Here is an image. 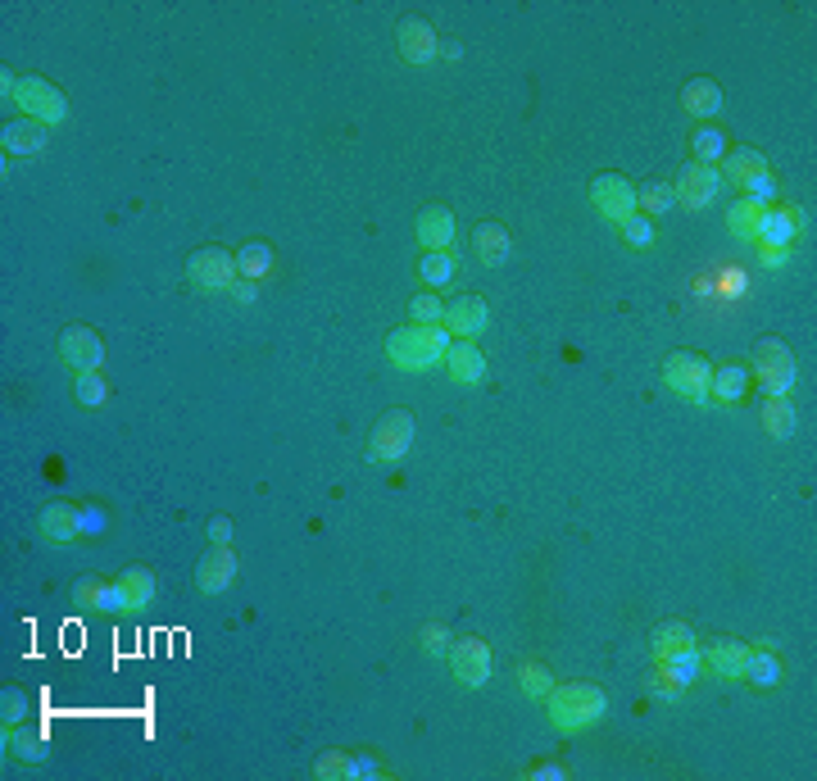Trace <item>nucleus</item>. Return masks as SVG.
<instances>
[{
  "instance_id": "nucleus-39",
  "label": "nucleus",
  "mask_w": 817,
  "mask_h": 781,
  "mask_svg": "<svg viewBox=\"0 0 817 781\" xmlns=\"http://www.w3.org/2000/svg\"><path fill=\"white\" fill-rule=\"evenodd\" d=\"M618 228H622V237H627V246H636V250L654 246V223H650V218H645V214H640V209H636V214H631V218H622Z\"/></svg>"
},
{
  "instance_id": "nucleus-7",
  "label": "nucleus",
  "mask_w": 817,
  "mask_h": 781,
  "mask_svg": "<svg viewBox=\"0 0 817 781\" xmlns=\"http://www.w3.org/2000/svg\"><path fill=\"white\" fill-rule=\"evenodd\" d=\"M187 277L200 291H232V282L241 277L237 255H227L223 246H200L196 255L187 259Z\"/></svg>"
},
{
  "instance_id": "nucleus-16",
  "label": "nucleus",
  "mask_w": 817,
  "mask_h": 781,
  "mask_svg": "<svg viewBox=\"0 0 817 781\" xmlns=\"http://www.w3.org/2000/svg\"><path fill=\"white\" fill-rule=\"evenodd\" d=\"M445 373H450V382L473 386L486 377V355L473 346V341H454V346L445 350Z\"/></svg>"
},
{
  "instance_id": "nucleus-13",
  "label": "nucleus",
  "mask_w": 817,
  "mask_h": 781,
  "mask_svg": "<svg viewBox=\"0 0 817 781\" xmlns=\"http://www.w3.org/2000/svg\"><path fill=\"white\" fill-rule=\"evenodd\" d=\"M395 46H400V55L409 64H418V69H427V64L441 55L436 28L427 19H400V28H395Z\"/></svg>"
},
{
  "instance_id": "nucleus-4",
  "label": "nucleus",
  "mask_w": 817,
  "mask_h": 781,
  "mask_svg": "<svg viewBox=\"0 0 817 781\" xmlns=\"http://www.w3.org/2000/svg\"><path fill=\"white\" fill-rule=\"evenodd\" d=\"M663 382H668V391H677L681 400H690V405L713 400L709 396L713 364L704 355H695V350H677V355H668V364H663Z\"/></svg>"
},
{
  "instance_id": "nucleus-5",
  "label": "nucleus",
  "mask_w": 817,
  "mask_h": 781,
  "mask_svg": "<svg viewBox=\"0 0 817 781\" xmlns=\"http://www.w3.org/2000/svg\"><path fill=\"white\" fill-rule=\"evenodd\" d=\"M754 377L768 396H786L790 386H795V355L786 350V341H777V337L758 341L754 346Z\"/></svg>"
},
{
  "instance_id": "nucleus-22",
  "label": "nucleus",
  "mask_w": 817,
  "mask_h": 781,
  "mask_svg": "<svg viewBox=\"0 0 817 781\" xmlns=\"http://www.w3.org/2000/svg\"><path fill=\"white\" fill-rule=\"evenodd\" d=\"M704 659H709V668L718 677H745L749 645L745 641H713L709 650H704Z\"/></svg>"
},
{
  "instance_id": "nucleus-19",
  "label": "nucleus",
  "mask_w": 817,
  "mask_h": 781,
  "mask_svg": "<svg viewBox=\"0 0 817 781\" xmlns=\"http://www.w3.org/2000/svg\"><path fill=\"white\" fill-rule=\"evenodd\" d=\"M46 123H32V119H19V123H5V132H0V146H5V155H41L46 150Z\"/></svg>"
},
{
  "instance_id": "nucleus-49",
  "label": "nucleus",
  "mask_w": 817,
  "mask_h": 781,
  "mask_svg": "<svg viewBox=\"0 0 817 781\" xmlns=\"http://www.w3.org/2000/svg\"><path fill=\"white\" fill-rule=\"evenodd\" d=\"M563 777H568L563 763H541V768H532V781H563Z\"/></svg>"
},
{
  "instance_id": "nucleus-14",
  "label": "nucleus",
  "mask_w": 817,
  "mask_h": 781,
  "mask_svg": "<svg viewBox=\"0 0 817 781\" xmlns=\"http://www.w3.org/2000/svg\"><path fill=\"white\" fill-rule=\"evenodd\" d=\"M237 554H232V545H214V550L200 559V568H196V582H200V591L205 595H223L227 586L237 582Z\"/></svg>"
},
{
  "instance_id": "nucleus-12",
  "label": "nucleus",
  "mask_w": 817,
  "mask_h": 781,
  "mask_svg": "<svg viewBox=\"0 0 817 781\" xmlns=\"http://www.w3.org/2000/svg\"><path fill=\"white\" fill-rule=\"evenodd\" d=\"M491 327V305L482 296H459L445 305V332L459 341H473Z\"/></svg>"
},
{
  "instance_id": "nucleus-9",
  "label": "nucleus",
  "mask_w": 817,
  "mask_h": 781,
  "mask_svg": "<svg viewBox=\"0 0 817 781\" xmlns=\"http://www.w3.org/2000/svg\"><path fill=\"white\" fill-rule=\"evenodd\" d=\"M450 673L463 686H486L491 682V645L482 636H463L450 645Z\"/></svg>"
},
{
  "instance_id": "nucleus-10",
  "label": "nucleus",
  "mask_w": 817,
  "mask_h": 781,
  "mask_svg": "<svg viewBox=\"0 0 817 781\" xmlns=\"http://www.w3.org/2000/svg\"><path fill=\"white\" fill-rule=\"evenodd\" d=\"M60 355L64 364L73 368V373H100V364H105V341H100L96 327H64V337H60Z\"/></svg>"
},
{
  "instance_id": "nucleus-8",
  "label": "nucleus",
  "mask_w": 817,
  "mask_h": 781,
  "mask_svg": "<svg viewBox=\"0 0 817 781\" xmlns=\"http://www.w3.org/2000/svg\"><path fill=\"white\" fill-rule=\"evenodd\" d=\"M718 191H722V173L713 164H686L677 187H672V200L681 209H709L718 200Z\"/></svg>"
},
{
  "instance_id": "nucleus-45",
  "label": "nucleus",
  "mask_w": 817,
  "mask_h": 781,
  "mask_svg": "<svg viewBox=\"0 0 817 781\" xmlns=\"http://www.w3.org/2000/svg\"><path fill=\"white\" fill-rule=\"evenodd\" d=\"M450 632H445V627L441 623H427L423 627V650L427 654H432V659H445V654H450Z\"/></svg>"
},
{
  "instance_id": "nucleus-25",
  "label": "nucleus",
  "mask_w": 817,
  "mask_h": 781,
  "mask_svg": "<svg viewBox=\"0 0 817 781\" xmlns=\"http://www.w3.org/2000/svg\"><path fill=\"white\" fill-rule=\"evenodd\" d=\"M795 232L799 223L790 209H763V218H758V241H768V246H790Z\"/></svg>"
},
{
  "instance_id": "nucleus-21",
  "label": "nucleus",
  "mask_w": 817,
  "mask_h": 781,
  "mask_svg": "<svg viewBox=\"0 0 817 781\" xmlns=\"http://www.w3.org/2000/svg\"><path fill=\"white\" fill-rule=\"evenodd\" d=\"M509 232L500 228V223H477V232H473V255H477V264H486V268H500L504 259H509Z\"/></svg>"
},
{
  "instance_id": "nucleus-2",
  "label": "nucleus",
  "mask_w": 817,
  "mask_h": 781,
  "mask_svg": "<svg viewBox=\"0 0 817 781\" xmlns=\"http://www.w3.org/2000/svg\"><path fill=\"white\" fill-rule=\"evenodd\" d=\"M550 722L559 732H581V727H595V722L609 713V695L595 682H563L550 695Z\"/></svg>"
},
{
  "instance_id": "nucleus-47",
  "label": "nucleus",
  "mask_w": 817,
  "mask_h": 781,
  "mask_svg": "<svg viewBox=\"0 0 817 781\" xmlns=\"http://www.w3.org/2000/svg\"><path fill=\"white\" fill-rule=\"evenodd\" d=\"M232 296H237V305H255V300H259V282L237 277V282H232Z\"/></svg>"
},
{
  "instance_id": "nucleus-18",
  "label": "nucleus",
  "mask_w": 817,
  "mask_h": 781,
  "mask_svg": "<svg viewBox=\"0 0 817 781\" xmlns=\"http://www.w3.org/2000/svg\"><path fill=\"white\" fill-rule=\"evenodd\" d=\"M418 246H427V250L454 246V214L445 205H427L423 214H418Z\"/></svg>"
},
{
  "instance_id": "nucleus-6",
  "label": "nucleus",
  "mask_w": 817,
  "mask_h": 781,
  "mask_svg": "<svg viewBox=\"0 0 817 781\" xmlns=\"http://www.w3.org/2000/svg\"><path fill=\"white\" fill-rule=\"evenodd\" d=\"M14 105H19L32 123H46V128H55V123L69 119V100H64V91L55 87V82H46V78H19V96H14Z\"/></svg>"
},
{
  "instance_id": "nucleus-36",
  "label": "nucleus",
  "mask_w": 817,
  "mask_h": 781,
  "mask_svg": "<svg viewBox=\"0 0 817 781\" xmlns=\"http://www.w3.org/2000/svg\"><path fill=\"white\" fill-rule=\"evenodd\" d=\"M409 318H414L418 327H436V323H445V305H441V296H436V291H418V296L409 300Z\"/></svg>"
},
{
  "instance_id": "nucleus-23",
  "label": "nucleus",
  "mask_w": 817,
  "mask_h": 781,
  "mask_svg": "<svg viewBox=\"0 0 817 781\" xmlns=\"http://www.w3.org/2000/svg\"><path fill=\"white\" fill-rule=\"evenodd\" d=\"M722 178H731V182H740V187H745V182H754L758 178V173H768V159H763V155H758V150H749V146H740V150H727V155H722Z\"/></svg>"
},
{
  "instance_id": "nucleus-28",
  "label": "nucleus",
  "mask_w": 817,
  "mask_h": 781,
  "mask_svg": "<svg viewBox=\"0 0 817 781\" xmlns=\"http://www.w3.org/2000/svg\"><path fill=\"white\" fill-rule=\"evenodd\" d=\"M745 682L763 686V691H772V686H781V659L772 650H754L749 645V659H745Z\"/></svg>"
},
{
  "instance_id": "nucleus-34",
  "label": "nucleus",
  "mask_w": 817,
  "mask_h": 781,
  "mask_svg": "<svg viewBox=\"0 0 817 781\" xmlns=\"http://www.w3.org/2000/svg\"><path fill=\"white\" fill-rule=\"evenodd\" d=\"M418 277H423L427 287H445L454 277V255L450 250H427L423 264H418Z\"/></svg>"
},
{
  "instance_id": "nucleus-11",
  "label": "nucleus",
  "mask_w": 817,
  "mask_h": 781,
  "mask_svg": "<svg viewBox=\"0 0 817 781\" xmlns=\"http://www.w3.org/2000/svg\"><path fill=\"white\" fill-rule=\"evenodd\" d=\"M591 205L600 209L604 218L622 223V218L636 214V187H631L622 173H600V178L591 182Z\"/></svg>"
},
{
  "instance_id": "nucleus-29",
  "label": "nucleus",
  "mask_w": 817,
  "mask_h": 781,
  "mask_svg": "<svg viewBox=\"0 0 817 781\" xmlns=\"http://www.w3.org/2000/svg\"><path fill=\"white\" fill-rule=\"evenodd\" d=\"M758 218H763V205H754L749 196H736V205L727 209V232L740 241H758Z\"/></svg>"
},
{
  "instance_id": "nucleus-38",
  "label": "nucleus",
  "mask_w": 817,
  "mask_h": 781,
  "mask_svg": "<svg viewBox=\"0 0 817 781\" xmlns=\"http://www.w3.org/2000/svg\"><path fill=\"white\" fill-rule=\"evenodd\" d=\"M518 682H522V691L532 695V700H545V695L554 691V677H550V668L545 663H527L518 673Z\"/></svg>"
},
{
  "instance_id": "nucleus-17",
  "label": "nucleus",
  "mask_w": 817,
  "mask_h": 781,
  "mask_svg": "<svg viewBox=\"0 0 817 781\" xmlns=\"http://www.w3.org/2000/svg\"><path fill=\"white\" fill-rule=\"evenodd\" d=\"M114 591H119V609H146V604L155 600V591H159V577H155V568L137 564L114 582Z\"/></svg>"
},
{
  "instance_id": "nucleus-51",
  "label": "nucleus",
  "mask_w": 817,
  "mask_h": 781,
  "mask_svg": "<svg viewBox=\"0 0 817 781\" xmlns=\"http://www.w3.org/2000/svg\"><path fill=\"white\" fill-rule=\"evenodd\" d=\"M105 527V514L100 509H82V532H100Z\"/></svg>"
},
{
  "instance_id": "nucleus-46",
  "label": "nucleus",
  "mask_w": 817,
  "mask_h": 781,
  "mask_svg": "<svg viewBox=\"0 0 817 781\" xmlns=\"http://www.w3.org/2000/svg\"><path fill=\"white\" fill-rule=\"evenodd\" d=\"M786 259H790V246H768V241L758 246V264L763 268H786Z\"/></svg>"
},
{
  "instance_id": "nucleus-32",
  "label": "nucleus",
  "mask_w": 817,
  "mask_h": 781,
  "mask_svg": "<svg viewBox=\"0 0 817 781\" xmlns=\"http://www.w3.org/2000/svg\"><path fill=\"white\" fill-rule=\"evenodd\" d=\"M663 663V677H672L677 686H690V682H699V645H686V650H677V654H668V659H659Z\"/></svg>"
},
{
  "instance_id": "nucleus-44",
  "label": "nucleus",
  "mask_w": 817,
  "mask_h": 781,
  "mask_svg": "<svg viewBox=\"0 0 817 781\" xmlns=\"http://www.w3.org/2000/svg\"><path fill=\"white\" fill-rule=\"evenodd\" d=\"M382 777V763L373 754H350V768H345V781H373Z\"/></svg>"
},
{
  "instance_id": "nucleus-48",
  "label": "nucleus",
  "mask_w": 817,
  "mask_h": 781,
  "mask_svg": "<svg viewBox=\"0 0 817 781\" xmlns=\"http://www.w3.org/2000/svg\"><path fill=\"white\" fill-rule=\"evenodd\" d=\"M209 541H214V545H232V518L218 514L214 523H209Z\"/></svg>"
},
{
  "instance_id": "nucleus-27",
  "label": "nucleus",
  "mask_w": 817,
  "mask_h": 781,
  "mask_svg": "<svg viewBox=\"0 0 817 781\" xmlns=\"http://www.w3.org/2000/svg\"><path fill=\"white\" fill-rule=\"evenodd\" d=\"M745 382H749V373H745L740 364H722V368H713L709 396L722 400V405H736V400L745 396Z\"/></svg>"
},
{
  "instance_id": "nucleus-33",
  "label": "nucleus",
  "mask_w": 817,
  "mask_h": 781,
  "mask_svg": "<svg viewBox=\"0 0 817 781\" xmlns=\"http://www.w3.org/2000/svg\"><path fill=\"white\" fill-rule=\"evenodd\" d=\"M763 427H768L777 441H786V436L795 432V409H790L786 396H768V400H763Z\"/></svg>"
},
{
  "instance_id": "nucleus-20",
  "label": "nucleus",
  "mask_w": 817,
  "mask_h": 781,
  "mask_svg": "<svg viewBox=\"0 0 817 781\" xmlns=\"http://www.w3.org/2000/svg\"><path fill=\"white\" fill-rule=\"evenodd\" d=\"M681 105H686L690 119H713L722 109V87L713 78H690L681 87Z\"/></svg>"
},
{
  "instance_id": "nucleus-43",
  "label": "nucleus",
  "mask_w": 817,
  "mask_h": 781,
  "mask_svg": "<svg viewBox=\"0 0 817 781\" xmlns=\"http://www.w3.org/2000/svg\"><path fill=\"white\" fill-rule=\"evenodd\" d=\"M745 196L754 200V205L772 209V200H777V178H772V173H758L754 182H745Z\"/></svg>"
},
{
  "instance_id": "nucleus-15",
  "label": "nucleus",
  "mask_w": 817,
  "mask_h": 781,
  "mask_svg": "<svg viewBox=\"0 0 817 781\" xmlns=\"http://www.w3.org/2000/svg\"><path fill=\"white\" fill-rule=\"evenodd\" d=\"M41 536L50 545H73L82 536V509H73L69 500H55V505L41 509Z\"/></svg>"
},
{
  "instance_id": "nucleus-50",
  "label": "nucleus",
  "mask_w": 817,
  "mask_h": 781,
  "mask_svg": "<svg viewBox=\"0 0 817 781\" xmlns=\"http://www.w3.org/2000/svg\"><path fill=\"white\" fill-rule=\"evenodd\" d=\"M681 691H686V686H677L672 677H659V682H654V695H659V700H681Z\"/></svg>"
},
{
  "instance_id": "nucleus-30",
  "label": "nucleus",
  "mask_w": 817,
  "mask_h": 781,
  "mask_svg": "<svg viewBox=\"0 0 817 781\" xmlns=\"http://www.w3.org/2000/svg\"><path fill=\"white\" fill-rule=\"evenodd\" d=\"M686 645H699V641H695V627H690V623L672 618V623H659V627H654V654H659V659H668V654L686 650Z\"/></svg>"
},
{
  "instance_id": "nucleus-42",
  "label": "nucleus",
  "mask_w": 817,
  "mask_h": 781,
  "mask_svg": "<svg viewBox=\"0 0 817 781\" xmlns=\"http://www.w3.org/2000/svg\"><path fill=\"white\" fill-rule=\"evenodd\" d=\"M345 768H350V754H341V750L318 754V763H314V772L323 781H345Z\"/></svg>"
},
{
  "instance_id": "nucleus-31",
  "label": "nucleus",
  "mask_w": 817,
  "mask_h": 781,
  "mask_svg": "<svg viewBox=\"0 0 817 781\" xmlns=\"http://www.w3.org/2000/svg\"><path fill=\"white\" fill-rule=\"evenodd\" d=\"M690 150H695V164H713V169H718L722 155H727V132L704 123V128L690 137Z\"/></svg>"
},
{
  "instance_id": "nucleus-3",
  "label": "nucleus",
  "mask_w": 817,
  "mask_h": 781,
  "mask_svg": "<svg viewBox=\"0 0 817 781\" xmlns=\"http://www.w3.org/2000/svg\"><path fill=\"white\" fill-rule=\"evenodd\" d=\"M414 432L418 423L409 409H386L373 423V436H368V459L373 464H400L409 455V445H414Z\"/></svg>"
},
{
  "instance_id": "nucleus-40",
  "label": "nucleus",
  "mask_w": 817,
  "mask_h": 781,
  "mask_svg": "<svg viewBox=\"0 0 817 781\" xmlns=\"http://www.w3.org/2000/svg\"><path fill=\"white\" fill-rule=\"evenodd\" d=\"M0 718H5V732H10V727H19V722H28V695H23V691H5V695H0Z\"/></svg>"
},
{
  "instance_id": "nucleus-24",
  "label": "nucleus",
  "mask_w": 817,
  "mask_h": 781,
  "mask_svg": "<svg viewBox=\"0 0 817 781\" xmlns=\"http://www.w3.org/2000/svg\"><path fill=\"white\" fill-rule=\"evenodd\" d=\"M5 750H10V754H19L23 763H46V759H50V745H46V736H41L37 727H23V722H19V727H10V732H5Z\"/></svg>"
},
{
  "instance_id": "nucleus-1",
  "label": "nucleus",
  "mask_w": 817,
  "mask_h": 781,
  "mask_svg": "<svg viewBox=\"0 0 817 781\" xmlns=\"http://www.w3.org/2000/svg\"><path fill=\"white\" fill-rule=\"evenodd\" d=\"M450 346H454V337L445 332V323H436V327L404 323L386 337V355H391V364L400 373H427V368L445 364V350Z\"/></svg>"
},
{
  "instance_id": "nucleus-41",
  "label": "nucleus",
  "mask_w": 817,
  "mask_h": 781,
  "mask_svg": "<svg viewBox=\"0 0 817 781\" xmlns=\"http://www.w3.org/2000/svg\"><path fill=\"white\" fill-rule=\"evenodd\" d=\"M100 600H105V582H96V577H82V582L73 586V604H78V609L100 613Z\"/></svg>"
},
{
  "instance_id": "nucleus-35",
  "label": "nucleus",
  "mask_w": 817,
  "mask_h": 781,
  "mask_svg": "<svg viewBox=\"0 0 817 781\" xmlns=\"http://www.w3.org/2000/svg\"><path fill=\"white\" fill-rule=\"evenodd\" d=\"M677 200H672V187H663V182H640L636 187V209L645 218H654V214H663V209H672Z\"/></svg>"
},
{
  "instance_id": "nucleus-37",
  "label": "nucleus",
  "mask_w": 817,
  "mask_h": 781,
  "mask_svg": "<svg viewBox=\"0 0 817 781\" xmlns=\"http://www.w3.org/2000/svg\"><path fill=\"white\" fill-rule=\"evenodd\" d=\"M73 396H78V405L96 409V405H105V400H109V386H105V377H100V373H78Z\"/></svg>"
},
{
  "instance_id": "nucleus-26",
  "label": "nucleus",
  "mask_w": 817,
  "mask_h": 781,
  "mask_svg": "<svg viewBox=\"0 0 817 781\" xmlns=\"http://www.w3.org/2000/svg\"><path fill=\"white\" fill-rule=\"evenodd\" d=\"M237 273L250 277V282H264V277L273 273V246H268V241H246V246L237 250Z\"/></svg>"
}]
</instances>
